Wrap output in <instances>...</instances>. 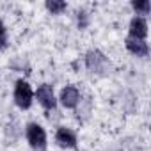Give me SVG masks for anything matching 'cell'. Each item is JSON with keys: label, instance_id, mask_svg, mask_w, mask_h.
Wrapping results in <instances>:
<instances>
[{"label": "cell", "instance_id": "3957f363", "mask_svg": "<svg viewBox=\"0 0 151 151\" xmlns=\"http://www.w3.org/2000/svg\"><path fill=\"white\" fill-rule=\"evenodd\" d=\"M86 66H87V69L91 73H98L100 75L110 66V62L100 50H89L86 53Z\"/></svg>", "mask_w": 151, "mask_h": 151}, {"label": "cell", "instance_id": "8992f818", "mask_svg": "<svg viewBox=\"0 0 151 151\" xmlns=\"http://www.w3.org/2000/svg\"><path fill=\"white\" fill-rule=\"evenodd\" d=\"M55 142L64 149H73V147H77V135H75L73 130H69L66 126H60L55 132Z\"/></svg>", "mask_w": 151, "mask_h": 151}, {"label": "cell", "instance_id": "ba28073f", "mask_svg": "<svg viewBox=\"0 0 151 151\" xmlns=\"http://www.w3.org/2000/svg\"><path fill=\"white\" fill-rule=\"evenodd\" d=\"M124 46L130 53L137 55V57H147L149 53V48H147V43L142 41V39H133V37H126L124 41Z\"/></svg>", "mask_w": 151, "mask_h": 151}, {"label": "cell", "instance_id": "30bf717a", "mask_svg": "<svg viewBox=\"0 0 151 151\" xmlns=\"http://www.w3.org/2000/svg\"><path fill=\"white\" fill-rule=\"evenodd\" d=\"M132 7L139 14H147L149 13V0H140V2H132Z\"/></svg>", "mask_w": 151, "mask_h": 151}, {"label": "cell", "instance_id": "52a82bcc", "mask_svg": "<svg viewBox=\"0 0 151 151\" xmlns=\"http://www.w3.org/2000/svg\"><path fill=\"white\" fill-rule=\"evenodd\" d=\"M146 36H147V23H146V20L142 16L132 18V22H130V36L128 37L146 41Z\"/></svg>", "mask_w": 151, "mask_h": 151}, {"label": "cell", "instance_id": "7a4b0ae2", "mask_svg": "<svg viewBox=\"0 0 151 151\" xmlns=\"http://www.w3.org/2000/svg\"><path fill=\"white\" fill-rule=\"evenodd\" d=\"M32 100H34V91H32L30 84L27 80L20 78L16 82V86H14V103L22 110H27V109H30Z\"/></svg>", "mask_w": 151, "mask_h": 151}, {"label": "cell", "instance_id": "6da1fadb", "mask_svg": "<svg viewBox=\"0 0 151 151\" xmlns=\"http://www.w3.org/2000/svg\"><path fill=\"white\" fill-rule=\"evenodd\" d=\"M25 135H27V140H29L32 149H36V151H45L46 149V132L41 124L29 123L27 128H25Z\"/></svg>", "mask_w": 151, "mask_h": 151}, {"label": "cell", "instance_id": "7c38bea8", "mask_svg": "<svg viewBox=\"0 0 151 151\" xmlns=\"http://www.w3.org/2000/svg\"><path fill=\"white\" fill-rule=\"evenodd\" d=\"M87 16H89V14H86L84 11H82V13L78 11V27H80V29H84V27L87 25Z\"/></svg>", "mask_w": 151, "mask_h": 151}, {"label": "cell", "instance_id": "5b68a950", "mask_svg": "<svg viewBox=\"0 0 151 151\" xmlns=\"http://www.w3.org/2000/svg\"><path fill=\"white\" fill-rule=\"evenodd\" d=\"M59 100H60V103H62L64 109H75V107L80 103V91L75 87V86H66L60 91Z\"/></svg>", "mask_w": 151, "mask_h": 151}, {"label": "cell", "instance_id": "8fae6325", "mask_svg": "<svg viewBox=\"0 0 151 151\" xmlns=\"http://www.w3.org/2000/svg\"><path fill=\"white\" fill-rule=\"evenodd\" d=\"M6 45H7V30H6L4 22L0 20V50H4Z\"/></svg>", "mask_w": 151, "mask_h": 151}, {"label": "cell", "instance_id": "9c48e42d", "mask_svg": "<svg viewBox=\"0 0 151 151\" xmlns=\"http://www.w3.org/2000/svg\"><path fill=\"white\" fill-rule=\"evenodd\" d=\"M45 7H46L52 14H60L62 11L68 9V4L62 2V0H48V2L45 4Z\"/></svg>", "mask_w": 151, "mask_h": 151}, {"label": "cell", "instance_id": "277c9868", "mask_svg": "<svg viewBox=\"0 0 151 151\" xmlns=\"http://www.w3.org/2000/svg\"><path fill=\"white\" fill-rule=\"evenodd\" d=\"M34 96L37 98L39 105H41L43 109H46V110H53V109L57 107V100H55L53 89H52V86H48V84L39 86L37 91L34 93Z\"/></svg>", "mask_w": 151, "mask_h": 151}]
</instances>
